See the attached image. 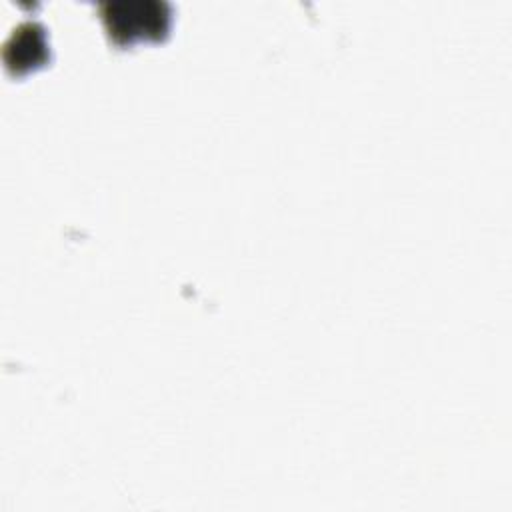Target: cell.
<instances>
[{"label": "cell", "mask_w": 512, "mask_h": 512, "mask_svg": "<svg viewBox=\"0 0 512 512\" xmlns=\"http://www.w3.org/2000/svg\"><path fill=\"white\" fill-rule=\"evenodd\" d=\"M104 26L114 44L160 40L170 28V6L158 0H110L100 4Z\"/></svg>", "instance_id": "1"}]
</instances>
